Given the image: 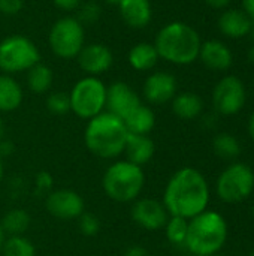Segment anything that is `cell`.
<instances>
[{
    "label": "cell",
    "instance_id": "35",
    "mask_svg": "<svg viewBox=\"0 0 254 256\" xmlns=\"http://www.w3.org/2000/svg\"><path fill=\"white\" fill-rule=\"evenodd\" d=\"M124 256H151V255H150V252H148V250H145L144 248H141V246H133V248H130V249H127V250H126Z\"/></svg>",
    "mask_w": 254,
    "mask_h": 256
},
{
    "label": "cell",
    "instance_id": "34",
    "mask_svg": "<svg viewBox=\"0 0 254 256\" xmlns=\"http://www.w3.org/2000/svg\"><path fill=\"white\" fill-rule=\"evenodd\" d=\"M36 183H37V186H39L42 190H48V189H51V186H52V178H51L49 174L40 172V174L37 176V178H36Z\"/></svg>",
    "mask_w": 254,
    "mask_h": 256
},
{
    "label": "cell",
    "instance_id": "31",
    "mask_svg": "<svg viewBox=\"0 0 254 256\" xmlns=\"http://www.w3.org/2000/svg\"><path fill=\"white\" fill-rule=\"evenodd\" d=\"M78 225H79V231L87 236V237H93L99 232L100 230V220L96 214L93 213H87L84 212L79 218H78Z\"/></svg>",
    "mask_w": 254,
    "mask_h": 256
},
{
    "label": "cell",
    "instance_id": "46",
    "mask_svg": "<svg viewBox=\"0 0 254 256\" xmlns=\"http://www.w3.org/2000/svg\"><path fill=\"white\" fill-rule=\"evenodd\" d=\"M250 256H254V249H253V252H252V254H250Z\"/></svg>",
    "mask_w": 254,
    "mask_h": 256
},
{
    "label": "cell",
    "instance_id": "37",
    "mask_svg": "<svg viewBox=\"0 0 254 256\" xmlns=\"http://www.w3.org/2000/svg\"><path fill=\"white\" fill-rule=\"evenodd\" d=\"M243 6H244V12L254 22V0H243Z\"/></svg>",
    "mask_w": 254,
    "mask_h": 256
},
{
    "label": "cell",
    "instance_id": "18",
    "mask_svg": "<svg viewBox=\"0 0 254 256\" xmlns=\"http://www.w3.org/2000/svg\"><path fill=\"white\" fill-rule=\"evenodd\" d=\"M253 21L241 9H228L219 18L220 32L232 39H241L252 32Z\"/></svg>",
    "mask_w": 254,
    "mask_h": 256
},
{
    "label": "cell",
    "instance_id": "24",
    "mask_svg": "<svg viewBox=\"0 0 254 256\" xmlns=\"http://www.w3.org/2000/svg\"><path fill=\"white\" fill-rule=\"evenodd\" d=\"M52 70L43 63H36L27 70V86L36 94L46 93L52 86Z\"/></svg>",
    "mask_w": 254,
    "mask_h": 256
},
{
    "label": "cell",
    "instance_id": "30",
    "mask_svg": "<svg viewBox=\"0 0 254 256\" xmlns=\"http://www.w3.org/2000/svg\"><path fill=\"white\" fill-rule=\"evenodd\" d=\"M78 20L79 22L85 27V26H90V24H94L99 18H100V14H102V9H100V4H97L96 2H82V4L78 8Z\"/></svg>",
    "mask_w": 254,
    "mask_h": 256
},
{
    "label": "cell",
    "instance_id": "25",
    "mask_svg": "<svg viewBox=\"0 0 254 256\" xmlns=\"http://www.w3.org/2000/svg\"><path fill=\"white\" fill-rule=\"evenodd\" d=\"M0 226L3 230L4 234L10 236H22L28 226H30V214L25 210L21 208H12L10 212H7L1 222Z\"/></svg>",
    "mask_w": 254,
    "mask_h": 256
},
{
    "label": "cell",
    "instance_id": "28",
    "mask_svg": "<svg viewBox=\"0 0 254 256\" xmlns=\"http://www.w3.org/2000/svg\"><path fill=\"white\" fill-rule=\"evenodd\" d=\"M189 230V220L178 216H169L166 225H165V234L169 243L175 246H184L186 237Z\"/></svg>",
    "mask_w": 254,
    "mask_h": 256
},
{
    "label": "cell",
    "instance_id": "10",
    "mask_svg": "<svg viewBox=\"0 0 254 256\" xmlns=\"http://www.w3.org/2000/svg\"><path fill=\"white\" fill-rule=\"evenodd\" d=\"M247 100V92L244 82L235 76L228 75L222 78L213 92V104L217 112L222 116H235L238 114Z\"/></svg>",
    "mask_w": 254,
    "mask_h": 256
},
{
    "label": "cell",
    "instance_id": "15",
    "mask_svg": "<svg viewBox=\"0 0 254 256\" xmlns=\"http://www.w3.org/2000/svg\"><path fill=\"white\" fill-rule=\"evenodd\" d=\"M177 78L163 70H156L150 74L144 82V98L153 105H163L174 99L177 94Z\"/></svg>",
    "mask_w": 254,
    "mask_h": 256
},
{
    "label": "cell",
    "instance_id": "7",
    "mask_svg": "<svg viewBox=\"0 0 254 256\" xmlns=\"http://www.w3.org/2000/svg\"><path fill=\"white\" fill-rule=\"evenodd\" d=\"M40 62V52L33 40L22 34L6 36L0 42V70L12 75L25 72Z\"/></svg>",
    "mask_w": 254,
    "mask_h": 256
},
{
    "label": "cell",
    "instance_id": "14",
    "mask_svg": "<svg viewBox=\"0 0 254 256\" xmlns=\"http://www.w3.org/2000/svg\"><path fill=\"white\" fill-rule=\"evenodd\" d=\"M76 60L88 76H99L109 70L114 63V54L105 44H88L82 46Z\"/></svg>",
    "mask_w": 254,
    "mask_h": 256
},
{
    "label": "cell",
    "instance_id": "44",
    "mask_svg": "<svg viewBox=\"0 0 254 256\" xmlns=\"http://www.w3.org/2000/svg\"><path fill=\"white\" fill-rule=\"evenodd\" d=\"M105 2H106V3H111V4H118L121 0H105Z\"/></svg>",
    "mask_w": 254,
    "mask_h": 256
},
{
    "label": "cell",
    "instance_id": "32",
    "mask_svg": "<svg viewBox=\"0 0 254 256\" xmlns=\"http://www.w3.org/2000/svg\"><path fill=\"white\" fill-rule=\"evenodd\" d=\"M24 0H0V14L12 16L22 10Z\"/></svg>",
    "mask_w": 254,
    "mask_h": 256
},
{
    "label": "cell",
    "instance_id": "21",
    "mask_svg": "<svg viewBox=\"0 0 254 256\" xmlns=\"http://www.w3.org/2000/svg\"><path fill=\"white\" fill-rule=\"evenodd\" d=\"M123 122H124L126 129H127L129 134L148 135L156 126V114L150 106L141 104Z\"/></svg>",
    "mask_w": 254,
    "mask_h": 256
},
{
    "label": "cell",
    "instance_id": "43",
    "mask_svg": "<svg viewBox=\"0 0 254 256\" xmlns=\"http://www.w3.org/2000/svg\"><path fill=\"white\" fill-rule=\"evenodd\" d=\"M3 178V160H1V156H0V182Z\"/></svg>",
    "mask_w": 254,
    "mask_h": 256
},
{
    "label": "cell",
    "instance_id": "5",
    "mask_svg": "<svg viewBox=\"0 0 254 256\" xmlns=\"http://www.w3.org/2000/svg\"><path fill=\"white\" fill-rule=\"evenodd\" d=\"M145 184L142 166L129 160H117L103 174L102 186L106 196L115 202H133L139 198Z\"/></svg>",
    "mask_w": 254,
    "mask_h": 256
},
{
    "label": "cell",
    "instance_id": "39",
    "mask_svg": "<svg viewBox=\"0 0 254 256\" xmlns=\"http://www.w3.org/2000/svg\"><path fill=\"white\" fill-rule=\"evenodd\" d=\"M249 134H250L252 140L254 141V111L252 112V116H250V120H249Z\"/></svg>",
    "mask_w": 254,
    "mask_h": 256
},
{
    "label": "cell",
    "instance_id": "11",
    "mask_svg": "<svg viewBox=\"0 0 254 256\" xmlns=\"http://www.w3.org/2000/svg\"><path fill=\"white\" fill-rule=\"evenodd\" d=\"M45 207L49 214L60 220L78 219L85 212V202L82 196L70 189H58L49 192L45 200Z\"/></svg>",
    "mask_w": 254,
    "mask_h": 256
},
{
    "label": "cell",
    "instance_id": "41",
    "mask_svg": "<svg viewBox=\"0 0 254 256\" xmlns=\"http://www.w3.org/2000/svg\"><path fill=\"white\" fill-rule=\"evenodd\" d=\"M249 58H250L252 63H254V45L250 48V51H249Z\"/></svg>",
    "mask_w": 254,
    "mask_h": 256
},
{
    "label": "cell",
    "instance_id": "13",
    "mask_svg": "<svg viewBox=\"0 0 254 256\" xmlns=\"http://www.w3.org/2000/svg\"><path fill=\"white\" fill-rule=\"evenodd\" d=\"M138 93L123 81H115L106 88V111L124 120L135 108L141 105Z\"/></svg>",
    "mask_w": 254,
    "mask_h": 256
},
{
    "label": "cell",
    "instance_id": "38",
    "mask_svg": "<svg viewBox=\"0 0 254 256\" xmlns=\"http://www.w3.org/2000/svg\"><path fill=\"white\" fill-rule=\"evenodd\" d=\"M207 4H210V6H213V8H217V9H222V8H226L229 3H231V0H204Z\"/></svg>",
    "mask_w": 254,
    "mask_h": 256
},
{
    "label": "cell",
    "instance_id": "6",
    "mask_svg": "<svg viewBox=\"0 0 254 256\" xmlns=\"http://www.w3.org/2000/svg\"><path fill=\"white\" fill-rule=\"evenodd\" d=\"M106 86L99 76H84L69 93L70 111L79 118L90 120L106 108Z\"/></svg>",
    "mask_w": 254,
    "mask_h": 256
},
{
    "label": "cell",
    "instance_id": "2",
    "mask_svg": "<svg viewBox=\"0 0 254 256\" xmlns=\"http://www.w3.org/2000/svg\"><path fill=\"white\" fill-rule=\"evenodd\" d=\"M154 46L160 58L184 66L199 58L202 40L199 33L187 22L172 21L159 30Z\"/></svg>",
    "mask_w": 254,
    "mask_h": 256
},
{
    "label": "cell",
    "instance_id": "33",
    "mask_svg": "<svg viewBox=\"0 0 254 256\" xmlns=\"http://www.w3.org/2000/svg\"><path fill=\"white\" fill-rule=\"evenodd\" d=\"M55 8H58L60 10L64 12H70V10H76L84 0H52Z\"/></svg>",
    "mask_w": 254,
    "mask_h": 256
},
{
    "label": "cell",
    "instance_id": "4",
    "mask_svg": "<svg viewBox=\"0 0 254 256\" xmlns=\"http://www.w3.org/2000/svg\"><path fill=\"white\" fill-rule=\"evenodd\" d=\"M229 228L226 219L213 210H205L189 220L184 246L195 256H214L228 240Z\"/></svg>",
    "mask_w": 254,
    "mask_h": 256
},
{
    "label": "cell",
    "instance_id": "45",
    "mask_svg": "<svg viewBox=\"0 0 254 256\" xmlns=\"http://www.w3.org/2000/svg\"><path fill=\"white\" fill-rule=\"evenodd\" d=\"M252 214H253V219H254V204H253V210H252Z\"/></svg>",
    "mask_w": 254,
    "mask_h": 256
},
{
    "label": "cell",
    "instance_id": "9",
    "mask_svg": "<svg viewBox=\"0 0 254 256\" xmlns=\"http://www.w3.org/2000/svg\"><path fill=\"white\" fill-rule=\"evenodd\" d=\"M51 51L63 60L76 58L85 45V27L76 16L58 18L48 34Z\"/></svg>",
    "mask_w": 254,
    "mask_h": 256
},
{
    "label": "cell",
    "instance_id": "19",
    "mask_svg": "<svg viewBox=\"0 0 254 256\" xmlns=\"http://www.w3.org/2000/svg\"><path fill=\"white\" fill-rule=\"evenodd\" d=\"M123 153H126V160L138 166H144L153 159L156 153V146L148 135L129 134Z\"/></svg>",
    "mask_w": 254,
    "mask_h": 256
},
{
    "label": "cell",
    "instance_id": "40",
    "mask_svg": "<svg viewBox=\"0 0 254 256\" xmlns=\"http://www.w3.org/2000/svg\"><path fill=\"white\" fill-rule=\"evenodd\" d=\"M3 243H4V232H3V230H1V226H0V250H1V248H3Z\"/></svg>",
    "mask_w": 254,
    "mask_h": 256
},
{
    "label": "cell",
    "instance_id": "22",
    "mask_svg": "<svg viewBox=\"0 0 254 256\" xmlns=\"http://www.w3.org/2000/svg\"><path fill=\"white\" fill-rule=\"evenodd\" d=\"M22 88L18 81L7 74H0V112L15 111L22 102Z\"/></svg>",
    "mask_w": 254,
    "mask_h": 256
},
{
    "label": "cell",
    "instance_id": "29",
    "mask_svg": "<svg viewBox=\"0 0 254 256\" xmlns=\"http://www.w3.org/2000/svg\"><path fill=\"white\" fill-rule=\"evenodd\" d=\"M46 108L55 116H64L70 111L69 93L54 92L46 98Z\"/></svg>",
    "mask_w": 254,
    "mask_h": 256
},
{
    "label": "cell",
    "instance_id": "17",
    "mask_svg": "<svg viewBox=\"0 0 254 256\" xmlns=\"http://www.w3.org/2000/svg\"><path fill=\"white\" fill-rule=\"evenodd\" d=\"M199 58L208 69L213 70H226L232 66L234 62V56L229 46L217 39L202 42Z\"/></svg>",
    "mask_w": 254,
    "mask_h": 256
},
{
    "label": "cell",
    "instance_id": "27",
    "mask_svg": "<svg viewBox=\"0 0 254 256\" xmlns=\"http://www.w3.org/2000/svg\"><path fill=\"white\" fill-rule=\"evenodd\" d=\"M3 256H36L34 244L24 236H10L0 250Z\"/></svg>",
    "mask_w": 254,
    "mask_h": 256
},
{
    "label": "cell",
    "instance_id": "42",
    "mask_svg": "<svg viewBox=\"0 0 254 256\" xmlns=\"http://www.w3.org/2000/svg\"><path fill=\"white\" fill-rule=\"evenodd\" d=\"M3 134H4V126H3V120L0 118V141L3 140Z\"/></svg>",
    "mask_w": 254,
    "mask_h": 256
},
{
    "label": "cell",
    "instance_id": "1",
    "mask_svg": "<svg viewBox=\"0 0 254 256\" xmlns=\"http://www.w3.org/2000/svg\"><path fill=\"white\" fill-rule=\"evenodd\" d=\"M211 192L205 176L192 166L178 170L168 182L163 192V206L169 216L190 220L208 210Z\"/></svg>",
    "mask_w": 254,
    "mask_h": 256
},
{
    "label": "cell",
    "instance_id": "23",
    "mask_svg": "<svg viewBox=\"0 0 254 256\" xmlns=\"http://www.w3.org/2000/svg\"><path fill=\"white\" fill-rule=\"evenodd\" d=\"M204 110L202 99L192 92H183L174 96L172 99V111L177 117L183 120H193L201 116Z\"/></svg>",
    "mask_w": 254,
    "mask_h": 256
},
{
    "label": "cell",
    "instance_id": "26",
    "mask_svg": "<svg viewBox=\"0 0 254 256\" xmlns=\"http://www.w3.org/2000/svg\"><path fill=\"white\" fill-rule=\"evenodd\" d=\"M213 148L214 153L220 158V159H226V160H232L237 159L241 153V144L240 141L231 135V134H219L214 141H213Z\"/></svg>",
    "mask_w": 254,
    "mask_h": 256
},
{
    "label": "cell",
    "instance_id": "36",
    "mask_svg": "<svg viewBox=\"0 0 254 256\" xmlns=\"http://www.w3.org/2000/svg\"><path fill=\"white\" fill-rule=\"evenodd\" d=\"M13 152V146L9 142V141H0V156L3 158V156H7V154H10Z\"/></svg>",
    "mask_w": 254,
    "mask_h": 256
},
{
    "label": "cell",
    "instance_id": "20",
    "mask_svg": "<svg viewBox=\"0 0 254 256\" xmlns=\"http://www.w3.org/2000/svg\"><path fill=\"white\" fill-rule=\"evenodd\" d=\"M159 54L154 44L150 42H138L133 45L127 54L129 64L138 72H147L156 68L159 62Z\"/></svg>",
    "mask_w": 254,
    "mask_h": 256
},
{
    "label": "cell",
    "instance_id": "12",
    "mask_svg": "<svg viewBox=\"0 0 254 256\" xmlns=\"http://www.w3.org/2000/svg\"><path fill=\"white\" fill-rule=\"evenodd\" d=\"M132 219L136 225L147 231H157L165 228L169 213L163 202L153 198H138L132 206Z\"/></svg>",
    "mask_w": 254,
    "mask_h": 256
},
{
    "label": "cell",
    "instance_id": "3",
    "mask_svg": "<svg viewBox=\"0 0 254 256\" xmlns=\"http://www.w3.org/2000/svg\"><path fill=\"white\" fill-rule=\"evenodd\" d=\"M127 129L121 118L103 111L99 116L88 120L84 132V141L87 148L97 158L115 159L124 152Z\"/></svg>",
    "mask_w": 254,
    "mask_h": 256
},
{
    "label": "cell",
    "instance_id": "16",
    "mask_svg": "<svg viewBox=\"0 0 254 256\" xmlns=\"http://www.w3.org/2000/svg\"><path fill=\"white\" fill-rule=\"evenodd\" d=\"M117 6L121 20L132 28H144L151 22L153 6L150 0H121Z\"/></svg>",
    "mask_w": 254,
    "mask_h": 256
},
{
    "label": "cell",
    "instance_id": "8",
    "mask_svg": "<svg viewBox=\"0 0 254 256\" xmlns=\"http://www.w3.org/2000/svg\"><path fill=\"white\" fill-rule=\"evenodd\" d=\"M253 190L254 171L243 162H234L225 168L216 183V194L226 204L243 202Z\"/></svg>",
    "mask_w": 254,
    "mask_h": 256
}]
</instances>
